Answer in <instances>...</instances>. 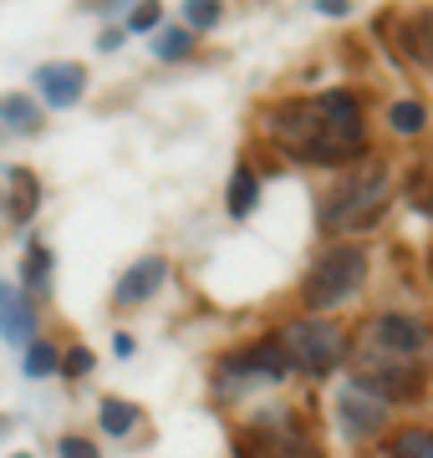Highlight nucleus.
<instances>
[{"label": "nucleus", "instance_id": "19", "mask_svg": "<svg viewBox=\"0 0 433 458\" xmlns=\"http://www.w3.org/2000/svg\"><path fill=\"white\" fill-rule=\"evenodd\" d=\"M189 51H194V36L183 31V26H158L153 31V56L158 62H183Z\"/></svg>", "mask_w": 433, "mask_h": 458}, {"label": "nucleus", "instance_id": "21", "mask_svg": "<svg viewBox=\"0 0 433 458\" xmlns=\"http://www.w3.org/2000/svg\"><path fill=\"white\" fill-rule=\"evenodd\" d=\"M403 194H408V204H413L418 214H429L433 219V164H413V174H408V183H403Z\"/></svg>", "mask_w": 433, "mask_h": 458}, {"label": "nucleus", "instance_id": "15", "mask_svg": "<svg viewBox=\"0 0 433 458\" xmlns=\"http://www.w3.org/2000/svg\"><path fill=\"white\" fill-rule=\"evenodd\" d=\"M255 204H260V174H255L250 164H240L230 174V214L234 219H250Z\"/></svg>", "mask_w": 433, "mask_h": 458}, {"label": "nucleus", "instance_id": "20", "mask_svg": "<svg viewBox=\"0 0 433 458\" xmlns=\"http://www.w3.org/2000/svg\"><path fill=\"white\" fill-rule=\"evenodd\" d=\"M387 123H393V132H398V138H413V132L429 128V107H423V102H413V98H403V102H393Z\"/></svg>", "mask_w": 433, "mask_h": 458}, {"label": "nucleus", "instance_id": "7", "mask_svg": "<svg viewBox=\"0 0 433 458\" xmlns=\"http://www.w3.org/2000/svg\"><path fill=\"white\" fill-rule=\"evenodd\" d=\"M219 372H225V382H285L291 377V357H285V346L276 342V336H266V342L245 346V352H234V357L219 361Z\"/></svg>", "mask_w": 433, "mask_h": 458}, {"label": "nucleus", "instance_id": "17", "mask_svg": "<svg viewBox=\"0 0 433 458\" xmlns=\"http://www.w3.org/2000/svg\"><path fill=\"white\" fill-rule=\"evenodd\" d=\"M21 276H26V301H41V295L51 291V250L47 245H31V255H26V265H21Z\"/></svg>", "mask_w": 433, "mask_h": 458}, {"label": "nucleus", "instance_id": "25", "mask_svg": "<svg viewBox=\"0 0 433 458\" xmlns=\"http://www.w3.org/2000/svg\"><path fill=\"white\" fill-rule=\"evenodd\" d=\"M87 372H92V352H87V346H72L67 357H62V377H72V382H82Z\"/></svg>", "mask_w": 433, "mask_h": 458}, {"label": "nucleus", "instance_id": "14", "mask_svg": "<svg viewBox=\"0 0 433 458\" xmlns=\"http://www.w3.org/2000/svg\"><path fill=\"white\" fill-rule=\"evenodd\" d=\"M0 123H5V128H16V132H41V128H47L36 98H26V92H5V98H0Z\"/></svg>", "mask_w": 433, "mask_h": 458}, {"label": "nucleus", "instance_id": "31", "mask_svg": "<svg viewBox=\"0 0 433 458\" xmlns=\"http://www.w3.org/2000/svg\"><path fill=\"white\" fill-rule=\"evenodd\" d=\"M0 433H11V418H0Z\"/></svg>", "mask_w": 433, "mask_h": 458}, {"label": "nucleus", "instance_id": "1", "mask_svg": "<svg viewBox=\"0 0 433 458\" xmlns=\"http://www.w3.org/2000/svg\"><path fill=\"white\" fill-rule=\"evenodd\" d=\"M266 138L301 164H352L367 153V113L352 87L327 98H285L266 107Z\"/></svg>", "mask_w": 433, "mask_h": 458}, {"label": "nucleus", "instance_id": "22", "mask_svg": "<svg viewBox=\"0 0 433 458\" xmlns=\"http://www.w3.org/2000/svg\"><path fill=\"white\" fill-rule=\"evenodd\" d=\"M102 428H107L113 438L133 433V428H138V408H133V403H123V397H102Z\"/></svg>", "mask_w": 433, "mask_h": 458}, {"label": "nucleus", "instance_id": "6", "mask_svg": "<svg viewBox=\"0 0 433 458\" xmlns=\"http://www.w3.org/2000/svg\"><path fill=\"white\" fill-rule=\"evenodd\" d=\"M357 387L378 403H418L429 387V372L418 361H357Z\"/></svg>", "mask_w": 433, "mask_h": 458}, {"label": "nucleus", "instance_id": "24", "mask_svg": "<svg viewBox=\"0 0 433 458\" xmlns=\"http://www.w3.org/2000/svg\"><path fill=\"white\" fill-rule=\"evenodd\" d=\"M183 21H189V31H209L219 21V0H189L183 5Z\"/></svg>", "mask_w": 433, "mask_h": 458}, {"label": "nucleus", "instance_id": "12", "mask_svg": "<svg viewBox=\"0 0 433 458\" xmlns=\"http://www.w3.org/2000/svg\"><path fill=\"white\" fill-rule=\"evenodd\" d=\"M36 331V306L26 301V291L21 285H0V336L5 342H31Z\"/></svg>", "mask_w": 433, "mask_h": 458}, {"label": "nucleus", "instance_id": "16", "mask_svg": "<svg viewBox=\"0 0 433 458\" xmlns=\"http://www.w3.org/2000/svg\"><path fill=\"white\" fill-rule=\"evenodd\" d=\"M36 199H41V183L31 179V168H11V214L21 225L36 214Z\"/></svg>", "mask_w": 433, "mask_h": 458}, {"label": "nucleus", "instance_id": "33", "mask_svg": "<svg viewBox=\"0 0 433 458\" xmlns=\"http://www.w3.org/2000/svg\"><path fill=\"white\" fill-rule=\"evenodd\" d=\"M16 458H31V454H16Z\"/></svg>", "mask_w": 433, "mask_h": 458}, {"label": "nucleus", "instance_id": "4", "mask_svg": "<svg viewBox=\"0 0 433 458\" xmlns=\"http://www.w3.org/2000/svg\"><path fill=\"white\" fill-rule=\"evenodd\" d=\"M276 342L285 346L291 367H301L311 377H327L347 361V331L332 327V321H285Z\"/></svg>", "mask_w": 433, "mask_h": 458}, {"label": "nucleus", "instance_id": "3", "mask_svg": "<svg viewBox=\"0 0 433 458\" xmlns=\"http://www.w3.org/2000/svg\"><path fill=\"white\" fill-rule=\"evenodd\" d=\"M367 280V250L362 245H332L321 250V260L311 265V276L301 285V301H306V311H332L342 301L362 291Z\"/></svg>", "mask_w": 433, "mask_h": 458}, {"label": "nucleus", "instance_id": "32", "mask_svg": "<svg viewBox=\"0 0 433 458\" xmlns=\"http://www.w3.org/2000/svg\"><path fill=\"white\" fill-rule=\"evenodd\" d=\"M429 276H433V245H429Z\"/></svg>", "mask_w": 433, "mask_h": 458}, {"label": "nucleus", "instance_id": "28", "mask_svg": "<svg viewBox=\"0 0 433 458\" xmlns=\"http://www.w3.org/2000/svg\"><path fill=\"white\" fill-rule=\"evenodd\" d=\"M317 11H327V16H347L352 0H317Z\"/></svg>", "mask_w": 433, "mask_h": 458}, {"label": "nucleus", "instance_id": "11", "mask_svg": "<svg viewBox=\"0 0 433 458\" xmlns=\"http://www.w3.org/2000/svg\"><path fill=\"white\" fill-rule=\"evenodd\" d=\"M164 280H168V260H164V255H143L133 270H123L113 301H117V306H143V301L164 285Z\"/></svg>", "mask_w": 433, "mask_h": 458}, {"label": "nucleus", "instance_id": "13", "mask_svg": "<svg viewBox=\"0 0 433 458\" xmlns=\"http://www.w3.org/2000/svg\"><path fill=\"white\" fill-rule=\"evenodd\" d=\"M387 26H398V47L413 56L418 66H433V11H408V16H387Z\"/></svg>", "mask_w": 433, "mask_h": 458}, {"label": "nucleus", "instance_id": "26", "mask_svg": "<svg viewBox=\"0 0 433 458\" xmlns=\"http://www.w3.org/2000/svg\"><path fill=\"white\" fill-rule=\"evenodd\" d=\"M56 454H62V458H102V454H98V443H92V438H82V433H67Z\"/></svg>", "mask_w": 433, "mask_h": 458}, {"label": "nucleus", "instance_id": "29", "mask_svg": "<svg viewBox=\"0 0 433 458\" xmlns=\"http://www.w3.org/2000/svg\"><path fill=\"white\" fill-rule=\"evenodd\" d=\"M113 352L117 357H133V336H113Z\"/></svg>", "mask_w": 433, "mask_h": 458}, {"label": "nucleus", "instance_id": "8", "mask_svg": "<svg viewBox=\"0 0 433 458\" xmlns=\"http://www.w3.org/2000/svg\"><path fill=\"white\" fill-rule=\"evenodd\" d=\"M240 458H317L311 454V443L291 433V428H276V423H260V428H245L240 438H234Z\"/></svg>", "mask_w": 433, "mask_h": 458}, {"label": "nucleus", "instance_id": "9", "mask_svg": "<svg viewBox=\"0 0 433 458\" xmlns=\"http://www.w3.org/2000/svg\"><path fill=\"white\" fill-rule=\"evenodd\" d=\"M36 92L47 107H77V98L87 92V72L77 62H41L36 66Z\"/></svg>", "mask_w": 433, "mask_h": 458}, {"label": "nucleus", "instance_id": "27", "mask_svg": "<svg viewBox=\"0 0 433 458\" xmlns=\"http://www.w3.org/2000/svg\"><path fill=\"white\" fill-rule=\"evenodd\" d=\"M164 16H158V5H138L133 16H128V31H158Z\"/></svg>", "mask_w": 433, "mask_h": 458}, {"label": "nucleus", "instance_id": "30", "mask_svg": "<svg viewBox=\"0 0 433 458\" xmlns=\"http://www.w3.org/2000/svg\"><path fill=\"white\" fill-rule=\"evenodd\" d=\"M123 47V31H102V51H117Z\"/></svg>", "mask_w": 433, "mask_h": 458}, {"label": "nucleus", "instance_id": "5", "mask_svg": "<svg viewBox=\"0 0 433 458\" xmlns=\"http://www.w3.org/2000/svg\"><path fill=\"white\" fill-rule=\"evenodd\" d=\"M429 342V327L418 316H378L372 327L362 331V352L357 361H413V352Z\"/></svg>", "mask_w": 433, "mask_h": 458}, {"label": "nucleus", "instance_id": "23", "mask_svg": "<svg viewBox=\"0 0 433 458\" xmlns=\"http://www.w3.org/2000/svg\"><path fill=\"white\" fill-rule=\"evenodd\" d=\"M62 372V352L51 342H31V352H26V377H51Z\"/></svg>", "mask_w": 433, "mask_h": 458}, {"label": "nucleus", "instance_id": "18", "mask_svg": "<svg viewBox=\"0 0 433 458\" xmlns=\"http://www.w3.org/2000/svg\"><path fill=\"white\" fill-rule=\"evenodd\" d=\"M387 458H433V428H403V433H393Z\"/></svg>", "mask_w": 433, "mask_h": 458}, {"label": "nucleus", "instance_id": "2", "mask_svg": "<svg viewBox=\"0 0 433 458\" xmlns=\"http://www.w3.org/2000/svg\"><path fill=\"white\" fill-rule=\"evenodd\" d=\"M387 199H393V168H387L383 158H372V164H362V168H347V174L332 183V194L321 199V209H317V225H321V234L367 229L387 209Z\"/></svg>", "mask_w": 433, "mask_h": 458}, {"label": "nucleus", "instance_id": "10", "mask_svg": "<svg viewBox=\"0 0 433 458\" xmlns=\"http://www.w3.org/2000/svg\"><path fill=\"white\" fill-rule=\"evenodd\" d=\"M336 408H342V423H347L352 438H372V433H383V423H387V403H378L372 393H362L357 382L342 393Z\"/></svg>", "mask_w": 433, "mask_h": 458}]
</instances>
